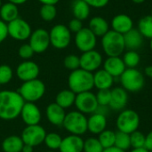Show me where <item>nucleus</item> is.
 I'll list each match as a JSON object with an SVG mask.
<instances>
[{
	"mask_svg": "<svg viewBox=\"0 0 152 152\" xmlns=\"http://www.w3.org/2000/svg\"><path fill=\"white\" fill-rule=\"evenodd\" d=\"M25 101L17 91H0V118L12 120L17 118L21 112Z\"/></svg>",
	"mask_w": 152,
	"mask_h": 152,
	"instance_id": "nucleus-1",
	"label": "nucleus"
},
{
	"mask_svg": "<svg viewBox=\"0 0 152 152\" xmlns=\"http://www.w3.org/2000/svg\"><path fill=\"white\" fill-rule=\"evenodd\" d=\"M69 89L76 94L89 92L94 87V73L81 68L70 72L68 77Z\"/></svg>",
	"mask_w": 152,
	"mask_h": 152,
	"instance_id": "nucleus-2",
	"label": "nucleus"
},
{
	"mask_svg": "<svg viewBox=\"0 0 152 152\" xmlns=\"http://www.w3.org/2000/svg\"><path fill=\"white\" fill-rule=\"evenodd\" d=\"M102 47L108 57L120 56L126 50L124 36L110 29L102 37Z\"/></svg>",
	"mask_w": 152,
	"mask_h": 152,
	"instance_id": "nucleus-3",
	"label": "nucleus"
},
{
	"mask_svg": "<svg viewBox=\"0 0 152 152\" xmlns=\"http://www.w3.org/2000/svg\"><path fill=\"white\" fill-rule=\"evenodd\" d=\"M25 102H36L40 100L45 93V86L38 78L23 82L17 91Z\"/></svg>",
	"mask_w": 152,
	"mask_h": 152,
	"instance_id": "nucleus-4",
	"label": "nucleus"
},
{
	"mask_svg": "<svg viewBox=\"0 0 152 152\" xmlns=\"http://www.w3.org/2000/svg\"><path fill=\"white\" fill-rule=\"evenodd\" d=\"M62 126L70 134L81 136L87 132V118L78 110L66 113Z\"/></svg>",
	"mask_w": 152,
	"mask_h": 152,
	"instance_id": "nucleus-5",
	"label": "nucleus"
},
{
	"mask_svg": "<svg viewBox=\"0 0 152 152\" xmlns=\"http://www.w3.org/2000/svg\"><path fill=\"white\" fill-rule=\"evenodd\" d=\"M122 87L126 92L137 93L141 91L145 85L143 74L135 69H126L123 74L119 77Z\"/></svg>",
	"mask_w": 152,
	"mask_h": 152,
	"instance_id": "nucleus-6",
	"label": "nucleus"
},
{
	"mask_svg": "<svg viewBox=\"0 0 152 152\" xmlns=\"http://www.w3.org/2000/svg\"><path fill=\"white\" fill-rule=\"evenodd\" d=\"M116 124L118 131L131 134L140 126V116L134 110H123L120 111Z\"/></svg>",
	"mask_w": 152,
	"mask_h": 152,
	"instance_id": "nucleus-7",
	"label": "nucleus"
},
{
	"mask_svg": "<svg viewBox=\"0 0 152 152\" xmlns=\"http://www.w3.org/2000/svg\"><path fill=\"white\" fill-rule=\"evenodd\" d=\"M49 36L51 45L59 50L67 48L72 38L70 30L64 24L54 25L49 31Z\"/></svg>",
	"mask_w": 152,
	"mask_h": 152,
	"instance_id": "nucleus-8",
	"label": "nucleus"
},
{
	"mask_svg": "<svg viewBox=\"0 0 152 152\" xmlns=\"http://www.w3.org/2000/svg\"><path fill=\"white\" fill-rule=\"evenodd\" d=\"M8 36L17 41H25L29 38L32 28L29 23L22 18H17L7 23Z\"/></svg>",
	"mask_w": 152,
	"mask_h": 152,
	"instance_id": "nucleus-9",
	"label": "nucleus"
},
{
	"mask_svg": "<svg viewBox=\"0 0 152 152\" xmlns=\"http://www.w3.org/2000/svg\"><path fill=\"white\" fill-rule=\"evenodd\" d=\"M45 135H46V132L45 128L38 124V125L27 126L23 129L20 137L24 144L30 145L35 148L44 142Z\"/></svg>",
	"mask_w": 152,
	"mask_h": 152,
	"instance_id": "nucleus-10",
	"label": "nucleus"
},
{
	"mask_svg": "<svg viewBox=\"0 0 152 152\" xmlns=\"http://www.w3.org/2000/svg\"><path fill=\"white\" fill-rule=\"evenodd\" d=\"M78 111L83 114H93L97 110L99 106L96 99V95L89 92H85L81 94H77L76 95L75 104H74Z\"/></svg>",
	"mask_w": 152,
	"mask_h": 152,
	"instance_id": "nucleus-11",
	"label": "nucleus"
},
{
	"mask_svg": "<svg viewBox=\"0 0 152 152\" xmlns=\"http://www.w3.org/2000/svg\"><path fill=\"white\" fill-rule=\"evenodd\" d=\"M28 44L32 47L35 53H45L51 45L49 32L43 28H37L32 31L28 38Z\"/></svg>",
	"mask_w": 152,
	"mask_h": 152,
	"instance_id": "nucleus-12",
	"label": "nucleus"
},
{
	"mask_svg": "<svg viewBox=\"0 0 152 152\" xmlns=\"http://www.w3.org/2000/svg\"><path fill=\"white\" fill-rule=\"evenodd\" d=\"M74 41L77 48L80 52L85 53L94 50L97 45V37L88 28H83L75 34Z\"/></svg>",
	"mask_w": 152,
	"mask_h": 152,
	"instance_id": "nucleus-13",
	"label": "nucleus"
},
{
	"mask_svg": "<svg viewBox=\"0 0 152 152\" xmlns=\"http://www.w3.org/2000/svg\"><path fill=\"white\" fill-rule=\"evenodd\" d=\"M80 58V68L89 71L95 72L103 64L102 55L96 50H91L82 53Z\"/></svg>",
	"mask_w": 152,
	"mask_h": 152,
	"instance_id": "nucleus-14",
	"label": "nucleus"
},
{
	"mask_svg": "<svg viewBox=\"0 0 152 152\" xmlns=\"http://www.w3.org/2000/svg\"><path fill=\"white\" fill-rule=\"evenodd\" d=\"M40 69L38 65L30 60L24 61L20 63L16 69V76L22 82L37 78Z\"/></svg>",
	"mask_w": 152,
	"mask_h": 152,
	"instance_id": "nucleus-15",
	"label": "nucleus"
},
{
	"mask_svg": "<svg viewBox=\"0 0 152 152\" xmlns=\"http://www.w3.org/2000/svg\"><path fill=\"white\" fill-rule=\"evenodd\" d=\"M20 116L26 126L38 125L41 120V111L35 102H25Z\"/></svg>",
	"mask_w": 152,
	"mask_h": 152,
	"instance_id": "nucleus-16",
	"label": "nucleus"
},
{
	"mask_svg": "<svg viewBox=\"0 0 152 152\" xmlns=\"http://www.w3.org/2000/svg\"><path fill=\"white\" fill-rule=\"evenodd\" d=\"M128 102L127 92L121 87H115L111 89V98L109 107L114 111H122L125 110Z\"/></svg>",
	"mask_w": 152,
	"mask_h": 152,
	"instance_id": "nucleus-17",
	"label": "nucleus"
},
{
	"mask_svg": "<svg viewBox=\"0 0 152 152\" xmlns=\"http://www.w3.org/2000/svg\"><path fill=\"white\" fill-rule=\"evenodd\" d=\"M111 28L112 30L121 34L125 35L129 30L134 28V21L133 19L125 13H119L115 15L111 20Z\"/></svg>",
	"mask_w": 152,
	"mask_h": 152,
	"instance_id": "nucleus-18",
	"label": "nucleus"
},
{
	"mask_svg": "<svg viewBox=\"0 0 152 152\" xmlns=\"http://www.w3.org/2000/svg\"><path fill=\"white\" fill-rule=\"evenodd\" d=\"M84 140L79 135L69 134L62 138L60 152H83Z\"/></svg>",
	"mask_w": 152,
	"mask_h": 152,
	"instance_id": "nucleus-19",
	"label": "nucleus"
},
{
	"mask_svg": "<svg viewBox=\"0 0 152 152\" xmlns=\"http://www.w3.org/2000/svg\"><path fill=\"white\" fill-rule=\"evenodd\" d=\"M126 69V67L120 56L108 57L103 62V69L110 74L114 78L120 77Z\"/></svg>",
	"mask_w": 152,
	"mask_h": 152,
	"instance_id": "nucleus-20",
	"label": "nucleus"
},
{
	"mask_svg": "<svg viewBox=\"0 0 152 152\" xmlns=\"http://www.w3.org/2000/svg\"><path fill=\"white\" fill-rule=\"evenodd\" d=\"M45 116L47 120L53 126H62L66 112L63 108L59 106L56 102L50 103L45 110Z\"/></svg>",
	"mask_w": 152,
	"mask_h": 152,
	"instance_id": "nucleus-21",
	"label": "nucleus"
},
{
	"mask_svg": "<svg viewBox=\"0 0 152 152\" xmlns=\"http://www.w3.org/2000/svg\"><path fill=\"white\" fill-rule=\"evenodd\" d=\"M124 36L125 46L127 51H137L143 45L144 37L137 28H132Z\"/></svg>",
	"mask_w": 152,
	"mask_h": 152,
	"instance_id": "nucleus-22",
	"label": "nucleus"
},
{
	"mask_svg": "<svg viewBox=\"0 0 152 152\" xmlns=\"http://www.w3.org/2000/svg\"><path fill=\"white\" fill-rule=\"evenodd\" d=\"M107 117L100 113L94 112L87 118V131L94 134H100L106 130Z\"/></svg>",
	"mask_w": 152,
	"mask_h": 152,
	"instance_id": "nucleus-23",
	"label": "nucleus"
},
{
	"mask_svg": "<svg viewBox=\"0 0 152 152\" xmlns=\"http://www.w3.org/2000/svg\"><path fill=\"white\" fill-rule=\"evenodd\" d=\"M114 84V77L105 69H98L94 73V85L98 90L110 89Z\"/></svg>",
	"mask_w": 152,
	"mask_h": 152,
	"instance_id": "nucleus-24",
	"label": "nucleus"
},
{
	"mask_svg": "<svg viewBox=\"0 0 152 152\" xmlns=\"http://www.w3.org/2000/svg\"><path fill=\"white\" fill-rule=\"evenodd\" d=\"M87 28L97 37H102L110 30V24L105 18L102 16H94L90 19Z\"/></svg>",
	"mask_w": 152,
	"mask_h": 152,
	"instance_id": "nucleus-25",
	"label": "nucleus"
},
{
	"mask_svg": "<svg viewBox=\"0 0 152 152\" xmlns=\"http://www.w3.org/2000/svg\"><path fill=\"white\" fill-rule=\"evenodd\" d=\"M17 18H19L18 5L11 2L2 4L0 7V20H2L7 24Z\"/></svg>",
	"mask_w": 152,
	"mask_h": 152,
	"instance_id": "nucleus-26",
	"label": "nucleus"
},
{
	"mask_svg": "<svg viewBox=\"0 0 152 152\" xmlns=\"http://www.w3.org/2000/svg\"><path fill=\"white\" fill-rule=\"evenodd\" d=\"M71 12L74 18L83 21L88 19L91 12V7L84 0H73L71 4Z\"/></svg>",
	"mask_w": 152,
	"mask_h": 152,
	"instance_id": "nucleus-27",
	"label": "nucleus"
},
{
	"mask_svg": "<svg viewBox=\"0 0 152 152\" xmlns=\"http://www.w3.org/2000/svg\"><path fill=\"white\" fill-rule=\"evenodd\" d=\"M24 142L20 136L10 135L2 142V150L4 152H21Z\"/></svg>",
	"mask_w": 152,
	"mask_h": 152,
	"instance_id": "nucleus-28",
	"label": "nucleus"
},
{
	"mask_svg": "<svg viewBox=\"0 0 152 152\" xmlns=\"http://www.w3.org/2000/svg\"><path fill=\"white\" fill-rule=\"evenodd\" d=\"M76 94L69 89H64L59 92L55 98V102L61 108L68 109L75 104Z\"/></svg>",
	"mask_w": 152,
	"mask_h": 152,
	"instance_id": "nucleus-29",
	"label": "nucleus"
},
{
	"mask_svg": "<svg viewBox=\"0 0 152 152\" xmlns=\"http://www.w3.org/2000/svg\"><path fill=\"white\" fill-rule=\"evenodd\" d=\"M137 29L144 38L152 39V16L151 14L140 19Z\"/></svg>",
	"mask_w": 152,
	"mask_h": 152,
	"instance_id": "nucleus-30",
	"label": "nucleus"
},
{
	"mask_svg": "<svg viewBox=\"0 0 152 152\" xmlns=\"http://www.w3.org/2000/svg\"><path fill=\"white\" fill-rule=\"evenodd\" d=\"M122 60L127 69H135L141 61V56L137 51H126L123 53Z\"/></svg>",
	"mask_w": 152,
	"mask_h": 152,
	"instance_id": "nucleus-31",
	"label": "nucleus"
},
{
	"mask_svg": "<svg viewBox=\"0 0 152 152\" xmlns=\"http://www.w3.org/2000/svg\"><path fill=\"white\" fill-rule=\"evenodd\" d=\"M39 15L46 22L53 21L57 16V8L53 4H42L39 9Z\"/></svg>",
	"mask_w": 152,
	"mask_h": 152,
	"instance_id": "nucleus-32",
	"label": "nucleus"
},
{
	"mask_svg": "<svg viewBox=\"0 0 152 152\" xmlns=\"http://www.w3.org/2000/svg\"><path fill=\"white\" fill-rule=\"evenodd\" d=\"M115 139H116V132L107 129L102 132L98 137V140L101 142L103 149H108L115 146Z\"/></svg>",
	"mask_w": 152,
	"mask_h": 152,
	"instance_id": "nucleus-33",
	"label": "nucleus"
},
{
	"mask_svg": "<svg viewBox=\"0 0 152 152\" xmlns=\"http://www.w3.org/2000/svg\"><path fill=\"white\" fill-rule=\"evenodd\" d=\"M115 147L126 151L131 148V141L130 134L118 131L116 132V139H115Z\"/></svg>",
	"mask_w": 152,
	"mask_h": 152,
	"instance_id": "nucleus-34",
	"label": "nucleus"
},
{
	"mask_svg": "<svg viewBox=\"0 0 152 152\" xmlns=\"http://www.w3.org/2000/svg\"><path fill=\"white\" fill-rule=\"evenodd\" d=\"M61 141L62 138L61 137L60 134L56 133H50V134H46L44 142L46 145V147L51 151H56L60 149Z\"/></svg>",
	"mask_w": 152,
	"mask_h": 152,
	"instance_id": "nucleus-35",
	"label": "nucleus"
},
{
	"mask_svg": "<svg viewBox=\"0 0 152 152\" xmlns=\"http://www.w3.org/2000/svg\"><path fill=\"white\" fill-rule=\"evenodd\" d=\"M103 150L104 149L99 142L98 138L90 137L84 141V152H102Z\"/></svg>",
	"mask_w": 152,
	"mask_h": 152,
	"instance_id": "nucleus-36",
	"label": "nucleus"
},
{
	"mask_svg": "<svg viewBox=\"0 0 152 152\" xmlns=\"http://www.w3.org/2000/svg\"><path fill=\"white\" fill-rule=\"evenodd\" d=\"M13 77L12 69L6 64L0 65V86L6 85L11 82Z\"/></svg>",
	"mask_w": 152,
	"mask_h": 152,
	"instance_id": "nucleus-37",
	"label": "nucleus"
},
{
	"mask_svg": "<svg viewBox=\"0 0 152 152\" xmlns=\"http://www.w3.org/2000/svg\"><path fill=\"white\" fill-rule=\"evenodd\" d=\"M63 65L70 71L76 70L80 68V58L76 54H69L64 58Z\"/></svg>",
	"mask_w": 152,
	"mask_h": 152,
	"instance_id": "nucleus-38",
	"label": "nucleus"
},
{
	"mask_svg": "<svg viewBox=\"0 0 152 152\" xmlns=\"http://www.w3.org/2000/svg\"><path fill=\"white\" fill-rule=\"evenodd\" d=\"M130 141H131V148L133 149L144 148L145 135L142 132L137 130L130 134Z\"/></svg>",
	"mask_w": 152,
	"mask_h": 152,
	"instance_id": "nucleus-39",
	"label": "nucleus"
},
{
	"mask_svg": "<svg viewBox=\"0 0 152 152\" xmlns=\"http://www.w3.org/2000/svg\"><path fill=\"white\" fill-rule=\"evenodd\" d=\"M97 102L100 106H109L110 98H111V90L105 89V90H98V93L95 94Z\"/></svg>",
	"mask_w": 152,
	"mask_h": 152,
	"instance_id": "nucleus-40",
	"label": "nucleus"
},
{
	"mask_svg": "<svg viewBox=\"0 0 152 152\" xmlns=\"http://www.w3.org/2000/svg\"><path fill=\"white\" fill-rule=\"evenodd\" d=\"M35 54V52L33 51L32 47L29 45V44H23L19 47L18 50V55L20 56V58L23 59L24 61H28L30 60L33 55Z\"/></svg>",
	"mask_w": 152,
	"mask_h": 152,
	"instance_id": "nucleus-41",
	"label": "nucleus"
},
{
	"mask_svg": "<svg viewBox=\"0 0 152 152\" xmlns=\"http://www.w3.org/2000/svg\"><path fill=\"white\" fill-rule=\"evenodd\" d=\"M68 28L70 30L71 33H77L78 31H80L84 26H83V21L78 20V19H76V18H73L69 20V25H68Z\"/></svg>",
	"mask_w": 152,
	"mask_h": 152,
	"instance_id": "nucleus-42",
	"label": "nucleus"
},
{
	"mask_svg": "<svg viewBox=\"0 0 152 152\" xmlns=\"http://www.w3.org/2000/svg\"><path fill=\"white\" fill-rule=\"evenodd\" d=\"M91 8L102 9L108 5L110 0H84Z\"/></svg>",
	"mask_w": 152,
	"mask_h": 152,
	"instance_id": "nucleus-43",
	"label": "nucleus"
},
{
	"mask_svg": "<svg viewBox=\"0 0 152 152\" xmlns=\"http://www.w3.org/2000/svg\"><path fill=\"white\" fill-rule=\"evenodd\" d=\"M8 36V29H7V24L0 20V44H2Z\"/></svg>",
	"mask_w": 152,
	"mask_h": 152,
	"instance_id": "nucleus-44",
	"label": "nucleus"
},
{
	"mask_svg": "<svg viewBox=\"0 0 152 152\" xmlns=\"http://www.w3.org/2000/svg\"><path fill=\"white\" fill-rule=\"evenodd\" d=\"M144 148L147 149L150 152H152V131H151L145 136V145Z\"/></svg>",
	"mask_w": 152,
	"mask_h": 152,
	"instance_id": "nucleus-45",
	"label": "nucleus"
},
{
	"mask_svg": "<svg viewBox=\"0 0 152 152\" xmlns=\"http://www.w3.org/2000/svg\"><path fill=\"white\" fill-rule=\"evenodd\" d=\"M37 1L39 3H41L42 4H53V5H55L61 0H37Z\"/></svg>",
	"mask_w": 152,
	"mask_h": 152,
	"instance_id": "nucleus-46",
	"label": "nucleus"
},
{
	"mask_svg": "<svg viewBox=\"0 0 152 152\" xmlns=\"http://www.w3.org/2000/svg\"><path fill=\"white\" fill-rule=\"evenodd\" d=\"M102 152H126V151H122V150H120V149H118V148H117V147H115V146H113V147H110V148H108V149H104Z\"/></svg>",
	"mask_w": 152,
	"mask_h": 152,
	"instance_id": "nucleus-47",
	"label": "nucleus"
},
{
	"mask_svg": "<svg viewBox=\"0 0 152 152\" xmlns=\"http://www.w3.org/2000/svg\"><path fill=\"white\" fill-rule=\"evenodd\" d=\"M144 73L145 75L150 77V78H152V65H150V66H147L144 69Z\"/></svg>",
	"mask_w": 152,
	"mask_h": 152,
	"instance_id": "nucleus-48",
	"label": "nucleus"
},
{
	"mask_svg": "<svg viewBox=\"0 0 152 152\" xmlns=\"http://www.w3.org/2000/svg\"><path fill=\"white\" fill-rule=\"evenodd\" d=\"M33 151H34V147H32L30 145L24 144L23 147H22L21 152H33Z\"/></svg>",
	"mask_w": 152,
	"mask_h": 152,
	"instance_id": "nucleus-49",
	"label": "nucleus"
},
{
	"mask_svg": "<svg viewBox=\"0 0 152 152\" xmlns=\"http://www.w3.org/2000/svg\"><path fill=\"white\" fill-rule=\"evenodd\" d=\"M28 0H7V2H11L16 5H20V4H23L27 2Z\"/></svg>",
	"mask_w": 152,
	"mask_h": 152,
	"instance_id": "nucleus-50",
	"label": "nucleus"
},
{
	"mask_svg": "<svg viewBox=\"0 0 152 152\" xmlns=\"http://www.w3.org/2000/svg\"><path fill=\"white\" fill-rule=\"evenodd\" d=\"M131 152H150L145 148H138V149H133Z\"/></svg>",
	"mask_w": 152,
	"mask_h": 152,
	"instance_id": "nucleus-51",
	"label": "nucleus"
},
{
	"mask_svg": "<svg viewBox=\"0 0 152 152\" xmlns=\"http://www.w3.org/2000/svg\"><path fill=\"white\" fill-rule=\"evenodd\" d=\"M146 0H132V2H134V4H142L144 3Z\"/></svg>",
	"mask_w": 152,
	"mask_h": 152,
	"instance_id": "nucleus-52",
	"label": "nucleus"
},
{
	"mask_svg": "<svg viewBox=\"0 0 152 152\" xmlns=\"http://www.w3.org/2000/svg\"><path fill=\"white\" fill-rule=\"evenodd\" d=\"M150 47H151V50L152 51V39H151V42H150Z\"/></svg>",
	"mask_w": 152,
	"mask_h": 152,
	"instance_id": "nucleus-53",
	"label": "nucleus"
},
{
	"mask_svg": "<svg viewBox=\"0 0 152 152\" xmlns=\"http://www.w3.org/2000/svg\"><path fill=\"white\" fill-rule=\"evenodd\" d=\"M1 5H2V0H0V7H1Z\"/></svg>",
	"mask_w": 152,
	"mask_h": 152,
	"instance_id": "nucleus-54",
	"label": "nucleus"
},
{
	"mask_svg": "<svg viewBox=\"0 0 152 152\" xmlns=\"http://www.w3.org/2000/svg\"><path fill=\"white\" fill-rule=\"evenodd\" d=\"M47 152H54L53 151H47Z\"/></svg>",
	"mask_w": 152,
	"mask_h": 152,
	"instance_id": "nucleus-55",
	"label": "nucleus"
},
{
	"mask_svg": "<svg viewBox=\"0 0 152 152\" xmlns=\"http://www.w3.org/2000/svg\"><path fill=\"white\" fill-rule=\"evenodd\" d=\"M151 15L152 16V9H151Z\"/></svg>",
	"mask_w": 152,
	"mask_h": 152,
	"instance_id": "nucleus-56",
	"label": "nucleus"
}]
</instances>
